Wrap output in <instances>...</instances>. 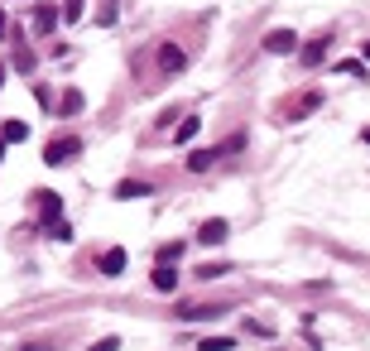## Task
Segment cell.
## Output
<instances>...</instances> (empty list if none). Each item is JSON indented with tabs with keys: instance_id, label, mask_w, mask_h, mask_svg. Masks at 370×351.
I'll return each instance as SVG.
<instances>
[{
	"instance_id": "cell-6",
	"label": "cell",
	"mask_w": 370,
	"mask_h": 351,
	"mask_svg": "<svg viewBox=\"0 0 370 351\" xmlns=\"http://www.w3.org/2000/svg\"><path fill=\"white\" fill-rule=\"evenodd\" d=\"M101 274H106V279H116V274H125V250H121V245H111V250L101 255Z\"/></svg>"
},
{
	"instance_id": "cell-8",
	"label": "cell",
	"mask_w": 370,
	"mask_h": 351,
	"mask_svg": "<svg viewBox=\"0 0 370 351\" xmlns=\"http://www.w3.org/2000/svg\"><path fill=\"white\" fill-rule=\"evenodd\" d=\"M327 44H332L327 34H317V39H308V49H303V63H308V68H317V63L327 58Z\"/></svg>"
},
{
	"instance_id": "cell-3",
	"label": "cell",
	"mask_w": 370,
	"mask_h": 351,
	"mask_svg": "<svg viewBox=\"0 0 370 351\" xmlns=\"http://www.w3.org/2000/svg\"><path fill=\"white\" fill-rule=\"evenodd\" d=\"M298 49V34L293 29H269L264 34V54H293Z\"/></svg>"
},
{
	"instance_id": "cell-14",
	"label": "cell",
	"mask_w": 370,
	"mask_h": 351,
	"mask_svg": "<svg viewBox=\"0 0 370 351\" xmlns=\"http://www.w3.org/2000/svg\"><path fill=\"white\" fill-rule=\"evenodd\" d=\"M337 73H342V78H366V58H342Z\"/></svg>"
},
{
	"instance_id": "cell-26",
	"label": "cell",
	"mask_w": 370,
	"mask_h": 351,
	"mask_svg": "<svg viewBox=\"0 0 370 351\" xmlns=\"http://www.w3.org/2000/svg\"><path fill=\"white\" fill-rule=\"evenodd\" d=\"M366 63H370V44H366Z\"/></svg>"
},
{
	"instance_id": "cell-7",
	"label": "cell",
	"mask_w": 370,
	"mask_h": 351,
	"mask_svg": "<svg viewBox=\"0 0 370 351\" xmlns=\"http://www.w3.org/2000/svg\"><path fill=\"white\" fill-rule=\"evenodd\" d=\"M34 29L39 34H53L58 29V5H34Z\"/></svg>"
},
{
	"instance_id": "cell-9",
	"label": "cell",
	"mask_w": 370,
	"mask_h": 351,
	"mask_svg": "<svg viewBox=\"0 0 370 351\" xmlns=\"http://www.w3.org/2000/svg\"><path fill=\"white\" fill-rule=\"evenodd\" d=\"M34 197H39V207H44V221H63V202H58V192H34Z\"/></svg>"
},
{
	"instance_id": "cell-24",
	"label": "cell",
	"mask_w": 370,
	"mask_h": 351,
	"mask_svg": "<svg viewBox=\"0 0 370 351\" xmlns=\"http://www.w3.org/2000/svg\"><path fill=\"white\" fill-rule=\"evenodd\" d=\"M5 144H10V140H0V164H5Z\"/></svg>"
},
{
	"instance_id": "cell-13",
	"label": "cell",
	"mask_w": 370,
	"mask_h": 351,
	"mask_svg": "<svg viewBox=\"0 0 370 351\" xmlns=\"http://www.w3.org/2000/svg\"><path fill=\"white\" fill-rule=\"evenodd\" d=\"M197 130H202V121H197V116H187L183 125L173 130V140H178V144H187V140H197Z\"/></svg>"
},
{
	"instance_id": "cell-1",
	"label": "cell",
	"mask_w": 370,
	"mask_h": 351,
	"mask_svg": "<svg viewBox=\"0 0 370 351\" xmlns=\"http://www.w3.org/2000/svg\"><path fill=\"white\" fill-rule=\"evenodd\" d=\"M236 149H245V140L231 135L226 144H211V149H197V154H187V168H192V173H207V168L221 159V154H236Z\"/></svg>"
},
{
	"instance_id": "cell-25",
	"label": "cell",
	"mask_w": 370,
	"mask_h": 351,
	"mask_svg": "<svg viewBox=\"0 0 370 351\" xmlns=\"http://www.w3.org/2000/svg\"><path fill=\"white\" fill-rule=\"evenodd\" d=\"M361 140H366V144H370V125H366V130H361Z\"/></svg>"
},
{
	"instance_id": "cell-22",
	"label": "cell",
	"mask_w": 370,
	"mask_h": 351,
	"mask_svg": "<svg viewBox=\"0 0 370 351\" xmlns=\"http://www.w3.org/2000/svg\"><path fill=\"white\" fill-rule=\"evenodd\" d=\"M97 25H116V0H101V15H97Z\"/></svg>"
},
{
	"instance_id": "cell-20",
	"label": "cell",
	"mask_w": 370,
	"mask_h": 351,
	"mask_svg": "<svg viewBox=\"0 0 370 351\" xmlns=\"http://www.w3.org/2000/svg\"><path fill=\"white\" fill-rule=\"evenodd\" d=\"M49 236H53V241H73V226H68V221H53Z\"/></svg>"
},
{
	"instance_id": "cell-2",
	"label": "cell",
	"mask_w": 370,
	"mask_h": 351,
	"mask_svg": "<svg viewBox=\"0 0 370 351\" xmlns=\"http://www.w3.org/2000/svg\"><path fill=\"white\" fill-rule=\"evenodd\" d=\"M73 154H82V140H78V135H63V140H53L49 149H44V164H49V168H58V164H68Z\"/></svg>"
},
{
	"instance_id": "cell-21",
	"label": "cell",
	"mask_w": 370,
	"mask_h": 351,
	"mask_svg": "<svg viewBox=\"0 0 370 351\" xmlns=\"http://www.w3.org/2000/svg\"><path fill=\"white\" fill-rule=\"evenodd\" d=\"M82 10H87V0H68L63 5V20H82Z\"/></svg>"
},
{
	"instance_id": "cell-12",
	"label": "cell",
	"mask_w": 370,
	"mask_h": 351,
	"mask_svg": "<svg viewBox=\"0 0 370 351\" xmlns=\"http://www.w3.org/2000/svg\"><path fill=\"white\" fill-rule=\"evenodd\" d=\"M0 140H10V144H25V140H29V125H25V121H5Z\"/></svg>"
},
{
	"instance_id": "cell-18",
	"label": "cell",
	"mask_w": 370,
	"mask_h": 351,
	"mask_svg": "<svg viewBox=\"0 0 370 351\" xmlns=\"http://www.w3.org/2000/svg\"><path fill=\"white\" fill-rule=\"evenodd\" d=\"M231 347H236L231 337H207V342H202V347H197V351H231Z\"/></svg>"
},
{
	"instance_id": "cell-19",
	"label": "cell",
	"mask_w": 370,
	"mask_h": 351,
	"mask_svg": "<svg viewBox=\"0 0 370 351\" xmlns=\"http://www.w3.org/2000/svg\"><path fill=\"white\" fill-rule=\"evenodd\" d=\"M15 68H20V73H34V54H29V49H15Z\"/></svg>"
},
{
	"instance_id": "cell-4",
	"label": "cell",
	"mask_w": 370,
	"mask_h": 351,
	"mask_svg": "<svg viewBox=\"0 0 370 351\" xmlns=\"http://www.w3.org/2000/svg\"><path fill=\"white\" fill-rule=\"evenodd\" d=\"M226 231H231V221H226V216H211V221L197 226V241H202V245H221V241H226Z\"/></svg>"
},
{
	"instance_id": "cell-23",
	"label": "cell",
	"mask_w": 370,
	"mask_h": 351,
	"mask_svg": "<svg viewBox=\"0 0 370 351\" xmlns=\"http://www.w3.org/2000/svg\"><path fill=\"white\" fill-rule=\"evenodd\" d=\"M87 351H121V337H101V342H92Z\"/></svg>"
},
{
	"instance_id": "cell-5",
	"label": "cell",
	"mask_w": 370,
	"mask_h": 351,
	"mask_svg": "<svg viewBox=\"0 0 370 351\" xmlns=\"http://www.w3.org/2000/svg\"><path fill=\"white\" fill-rule=\"evenodd\" d=\"M183 63H187V54L178 44H164V49H159V68H164V73H178Z\"/></svg>"
},
{
	"instance_id": "cell-16",
	"label": "cell",
	"mask_w": 370,
	"mask_h": 351,
	"mask_svg": "<svg viewBox=\"0 0 370 351\" xmlns=\"http://www.w3.org/2000/svg\"><path fill=\"white\" fill-rule=\"evenodd\" d=\"M82 106H87V101H82V92H78V87H68V92H63V116H78Z\"/></svg>"
},
{
	"instance_id": "cell-11",
	"label": "cell",
	"mask_w": 370,
	"mask_h": 351,
	"mask_svg": "<svg viewBox=\"0 0 370 351\" xmlns=\"http://www.w3.org/2000/svg\"><path fill=\"white\" fill-rule=\"evenodd\" d=\"M116 197H121V202H135V197H149V183H140V178H125V183L116 188Z\"/></svg>"
},
{
	"instance_id": "cell-17",
	"label": "cell",
	"mask_w": 370,
	"mask_h": 351,
	"mask_svg": "<svg viewBox=\"0 0 370 351\" xmlns=\"http://www.w3.org/2000/svg\"><path fill=\"white\" fill-rule=\"evenodd\" d=\"M178 255H183V241H173V245H159V265H178Z\"/></svg>"
},
{
	"instance_id": "cell-10",
	"label": "cell",
	"mask_w": 370,
	"mask_h": 351,
	"mask_svg": "<svg viewBox=\"0 0 370 351\" xmlns=\"http://www.w3.org/2000/svg\"><path fill=\"white\" fill-rule=\"evenodd\" d=\"M154 289H159V294H173V289H178V274H173V265H154Z\"/></svg>"
},
{
	"instance_id": "cell-15",
	"label": "cell",
	"mask_w": 370,
	"mask_h": 351,
	"mask_svg": "<svg viewBox=\"0 0 370 351\" xmlns=\"http://www.w3.org/2000/svg\"><path fill=\"white\" fill-rule=\"evenodd\" d=\"M178 318L183 323H207V318H221V308H183Z\"/></svg>"
}]
</instances>
